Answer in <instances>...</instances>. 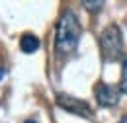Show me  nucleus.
<instances>
[{
    "label": "nucleus",
    "mask_w": 127,
    "mask_h": 123,
    "mask_svg": "<svg viewBox=\"0 0 127 123\" xmlns=\"http://www.w3.org/2000/svg\"><path fill=\"white\" fill-rule=\"evenodd\" d=\"M98 43L104 61L113 62L123 57V35L117 24H110L108 28H104L98 37Z\"/></svg>",
    "instance_id": "2"
},
{
    "label": "nucleus",
    "mask_w": 127,
    "mask_h": 123,
    "mask_svg": "<svg viewBox=\"0 0 127 123\" xmlns=\"http://www.w3.org/2000/svg\"><path fill=\"white\" fill-rule=\"evenodd\" d=\"M82 37V26L78 22V16L70 8H66L59 16L57 28H55V51L61 57H68L76 51Z\"/></svg>",
    "instance_id": "1"
},
{
    "label": "nucleus",
    "mask_w": 127,
    "mask_h": 123,
    "mask_svg": "<svg viewBox=\"0 0 127 123\" xmlns=\"http://www.w3.org/2000/svg\"><path fill=\"white\" fill-rule=\"evenodd\" d=\"M119 92L127 94V55L121 59V80H119Z\"/></svg>",
    "instance_id": "6"
},
{
    "label": "nucleus",
    "mask_w": 127,
    "mask_h": 123,
    "mask_svg": "<svg viewBox=\"0 0 127 123\" xmlns=\"http://www.w3.org/2000/svg\"><path fill=\"white\" fill-rule=\"evenodd\" d=\"M94 98L98 102V106L102 108H113L119 102V88H113L106 82H98L94 88Z\"/></svg>",
    "instance_id": "4"
},
{
    "label": "nucleus",
    "mask_w": 127,
    "mask_h": 123,
    "mask_svg": "<svg viewBox=\"0 0 127 123\" xmlns=\"http://www.w3.org/2000/svg\"><path fill=\"white\" fill-rule=\"evenodd\" d=\"M82 6H84L86 10H90V12H100V10H102V6H104V2H102V0H94V2L84 0V2H82Z\"/></svg>",
    "instance_id": "7"
},
{
    "label": "nucleus",
    "mask_w": 127,
    "mask_h": 123,
    "mask_svg": "<svg viewBox=\"0 0 127 123\" xmlns=\"http://www.w3.org/2000/svg\"><path fill=\"white\" fill-rule=\"evenodd\" d=\"M119 123H127V115H123V117L119 119Z\"/></svg>",
    "instance_id": "9"
},
{
    "label": "nucleus",
    "mask_w": 127,
    "mask_h": 123,
    "mask_svg": "<svg viewBox=\"0 0 127 123\" xmlns=\"http://www.w3.org/2000/svg\"><path fill=\"white\" fill-rule=\"evenodd\" d=\"M57 106L63 108L64 111H68V113H72V115H80V117H86V119L94 117L92 108L84 100H78V98L68 96V94H57Z\"/></svg>",
    "instance_id": "3"
},
{
    "label": "nucleus",
    "mask_w": 127,
    "mask_h": 123,
    "mask_svg": "<svg viewBox=\"0 0 127 123\" xmlns=\"http://www.w3.org/2000/svg\"><path fill=\"white\" fill-rule=\"evenodd\" d=\"M24 123H37V121H32V119H28V121H24Z\"/></svg>",
    "instance_id": "10"
},
{
    "label": "nucleus",
    "mask_w": 127,
    "mask_h": 123,
    "mask_svg": "<svg viewBox=\"0 0 127 123\" xmlns=\"http://www.w3.org/2000/svg\"><path fill=\"white\" fill-rule=\"evenodd\" d=\"M4 74H6V68H2V66H0V78L4 76Z\"/></svg>",
    "instance_id": "8"
},
{
    "label": "nucleus",
    "mask_w": 127,
    "mask_h": 123,
    "mask_svg": "<svg viewBox=\"0 0 127 123\" xmlns=\"http://www.w3.org/2000/svg\"><path fill=\"white\" fill-rule=\"evenodd\" d=\"M39 47H41V41H39V37L33 35V33H24V35L20 37V49H22L26 55L35 53Z\"/></svg>",
    "instance_id": "5"
}]
</instances>
